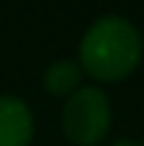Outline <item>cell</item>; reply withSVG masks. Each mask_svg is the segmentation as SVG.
<instances>
[{
    "instance_id": "1",
    "label": "cell",
    "mask_w": 144,
    "mask_h": 146,
    "mask_svg": "<svg viewBox=\"0 0 144 146\" xmlns=\"http://www.w3.org/2000/svg\"><path fill=\"white\" fill-rule=\"evenodd\" d=\"M144 38L124 15L98 18L80 41V69L95 82L111 85L126 80L142 62Z\"/></svg>"
},
{
    "instance_id": "2",
    "label": "cell",
    "mask_w": 144,
    "mask_h": 146,
    "mask_svg": "<svg viewBox=\"0 0 144 146\" xmlns=\"http://www.w3.org/2000/svg\"><path fill=\"white\" fill-rule=\"evenodd\" d=\"M111 103L98 85H85L62 105V133L75 146H98L111 131Z\"/></svg>"
},
{
    "instance_id": "3",
    "label": "cell",
    "mask_w": 144,
    "mask_h": 146,
    "mask_svg": "<svg viewBox=\"0 0 144 146\" xmlns=\"http://www.w3.org/2000/svg\"><path fill=\"white\" fill-rule=\"evenodd\" d=\"M33 139L31 108L15 95H0V146H28Z\"/></svg>"
},
{
    "instance_id": "4",
    "label": "cell",
    "mask_w": 144,
    "mask_h": 146,
    "mask_svg": "<svg viewBox=\"0 0 144 146\" xmlns=\"http://www.w3.org/2000/svg\"><path fill=\"white\" fill-rule=\"evenodd\" d=\"M82 69L75 59H57L44 72V90L54 98H70L80 90Z\"/></svg>"
},
{
    "instance_id": "5",
    "label": "cell",
    "mask_w": 144,
    "mask_h": 146,
    "mask_svg": "<svg viewBox=\"0 0 144 146\" xmlns=\"http://www.w3.org/2000/svg\"><path fill=\"white\" fill-rule=\"evenodd\" d=\"M111 146H144V144L137 141V139H119V141H113Z\"/></svg>"
}]
</instances>
